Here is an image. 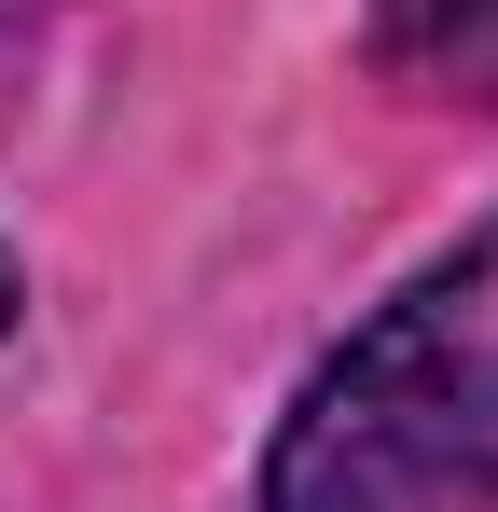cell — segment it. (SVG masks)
<instances>
[{"mask_svg": "<svg viewBox=\"0 0 498 512\" xmlns=\"http://www.w3.org/2000/svg\"><path fill=\"white\" fill-rule=\"evenodd\" d=\"M485 499H498V222H471L291 388L263 443V512H485Z\"/></svg>", "mask_w": 498, "mask_h": 512, "instance_id": "1", "label": "cell"}, {"mask_svg": "<svg viewBox=\"0 0 498 512\" xmlns=\"http://www.w3.org/2000/svg\"><path fill=\"white\" fill-rule=\"evenodd\" d=\"M374 56L415 97L498 111V0H374Z\"/></svg>", "mask_w": 498, "mask_h": 512, "instance_id": "2", "label": "cell"}, {"mask_svg": "<svg viewBox=\"0 0 498 512\" xmlns=\"http://www.w3.org/2000/svg\"><path fill=\"white\" fill-rule=\"evenodd\" d=\"M14 305H28V277H14V250H0V333H14Z\"/></svg>", "mask_w": 498, "mask_h": 512, "instance_id": "3", "label": "cell"}]
</instances>
